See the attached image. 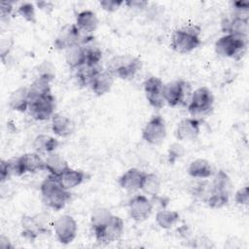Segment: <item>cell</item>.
<instances>
[{
    "instance_id": "obj_1",
    "label": "cell",
    "mask_w": 249,
    "mask_h": 249,
    "mask_svg": "<svg viewBox=\"0 0 249 249\" xmlns=\"http://www.w3.org/2000/svg\"><path fill=\"white\" fill-rule=\"evenodd\" d=\"M40 193L43 203L55 211L63 209L72 198L71 192L63 189L59 185L56 176L52 174H49L42 181Z\"/></svg>"
},
{
    "instance_id": "obj_2",
    "label": "cell",
    "mask_w": 249,
    "mask_h": 249,
    "mask_svg": "<svg viewBox=\"0 0 249 249\" xmlns=\"http://www.w3.org/2000/svg\"><path fill=\"white\" fill-rule=\"evenodd\" d=\"M201 27L195 23H188L173 31L170 38V48L177 53L186 54L201 45Z\"/></svg>"
},
{
    "instance_id": "obj_3",
    "label": "cell",
    "mask_w": 249,
    "mask_h": 249,
    "mask_svg": "<svg viewBox=\"0 0 249 249\" xmlns=\"http://www.w3.org/2000/svg\"><path fill=\"white\" fill-rule=\"evenodd\" d=\"M141 68V59L135 55L126 53L113 56L108 61L105 69L122 80H130Z\"/></svg>"
},
{
    "instance_id": "obj_4",
    "label": "cell",
    "mask_w": 249,
    "mask_h": 249,
    "mask_svg": "<svg viewBox=\"0 0 249 249\" xmlns=\"http://www.w3.org/2000/svg\"><path fill=\"white\" fill-rule=\"evenodd\" d=\"M192 93L191 84L183 79L168 82L163 87V99L170 107L188 105Z\"/></svg>"
},
{
    "instance_id": "obj_5",
    "label": "cell",
    "mask_w": 249,
    "mask_h": 249,
    "mask_svg": "<svg viewBox=\"0 0 249 249\" xmlns=\"http://www.w3.org/2000/svg\"><path fill=\"white\" fill-rule=\"evenodd\" d=\"M247 42L233 35L224 34L215 42L214 50L219 56L239 60L246 53Z\"/></svg>"
},
{
    "instance_id": "obj_6",
    "label": "cell",
    "mask_w": 249,
    "mask_h": 249,
    "mask_svg": "<svg viewBox=\"0 0 249 249\" xmlns=\"http://www.w3.org/2000/svg\"><path fill=\"white\" fill-rule=\"evenodd\" d=\"M214 105V95L207 87H200L192 93L187 105L188 111L194 115H204L209 113Z\"/></svg>"
},
{
    "instance_id": "obj_7",
    "label": "cell",
    "mask_w": 249,
    "mask_h": 249,
    "mask_svg": "<svg viewBox=\"0 0 249 249\" xmlns=\"http://www.w3.org/2000/svg\"><path fill=\"white\" fill-rule=\"evenodd\" d=\"M142 139L150 145H160L166 137V124L159 115H153L142 128Z\"/></svg>"
},
{
    "instance_id": "obj_8",
    "label": "cell",
    "mask_w": 249,
    "mask_h": 249,
    "mask_svg": "<svg viewBox=\"0 0 249 249\" xmlns=\"http://www.w3.org/2000/svg\"><path fill=\"white\" fill-rule=\"evenodd\" d=\"M55 109V98L53 93L39 96L30 100L28 111L36 121H48L52 119Z\"/></svg>"
},
{
    "instance_id": "obj_9",
    "label": "cell",
    "mask_w": 249,
    "mask_h": 249,
    "mask_svg": "<svg viewBox=\"0 0 249 249\" xmlns=\"http://www.w3.org/2000/svg\"><path fill=\"white\" fill-rule=\"evenodd\" d=\"M53 228L57 241L64 245L71 243L78 233V224L76 220L67 214L59 216L53 222Z\"/></svg>"
},
{
    "instance_id": "obj_10",
    "label": "cell",
    "mask_w": 249,
    "mask_h": 249,
    "mask_svg": "<svg viewBox=\"0 0 249 249\" xmlns=\"http://www.w3.org/2000/svg\"><path fill=\"white\" fill-rule=\"evenodd\" d=\"M143 87L148 103L155 109H161L165 104L163 99L164 83L161 79L151 76L145 80Z\"/></svg>"
},
{
    "instance_id": "obj_11",
    "label": "cell",
    "mask_w": 249,
    "mask_h": 249,
    "mask_svg": "<svg viewBox=\"0 0 249 249\" xmlns=\"http://www.w3.org/2000/svg\"><path fill=\"white\" fill-rule=\"evenodd\" d=\"M127 206L130 218L137 223L147 220L154 209L151 199L145 195H135L129 199Z\"/></svg>"
},
{
    "instance_id": "obj_12",
    "label": "cell",
    "mask_w": 249,
    "mask_h": 249,
    "mask_svg": "<svg viewBox=\"0 0 249 249\" xmlns=\"http://www.w3.org/2000/svg\"><path fill=\"white\" fill-rule=\"evenodd\" d=\"M83 33L79 30L75 23L67 24L61 28L56 38L54 39L53 46L56 50H67L70 47L81 45Z\"/></svg>"
},
{
    "instance_id": "obj_13",
    "label": "cell",
    "mask_w": 249,
    "mask_h": 249,
    "mask_svg": "<svg viewBox=\"0 0 249 249\" xmlns=\"http://www.w3.org/2000/svg\"><path fill=\"white\" fill-rule=\"evenodd\" d=\"M221 29L225 34H231L248 41L249 18H243L233 15L231 18H224L221 21Z\"/></svg>"
},
{
    "instance_id": "obj_14",
    "label": "cell",
    "mask_w": 249,
    "mask_h": 249,
    "mask_svg": "<svg viewBox=\"0 0 249 249\" xmlns=\"http://www.w3.org/2000/svg\"><path fill=\"white\" fill-rule=\"evenodd\" d=\"M124 231V220L117 215L112 216L111 220L104 227V229L94 235L96 241L100 243H111L119 240Z\"/></svg>"
},
{
    "instance_id": "obj_15",
    "label": "cell",
    "mask_w": 249,
    "mask_h": 249,
    "mask_svg": "<svg viewBox=\"0 0 249 249\" xmlns=\"http://www.w3.org/2000/svg\"><path fill=\"white\" fill-rule=\"evenodd\" d=\"M200 133V122L196 118L182 119L176 126L175 136L182 142L196 140Z\"/></svg>"
},
{
    "instance_id": "obj_16",
    "label": "cell",
    "mask_w": 249,
    "mask_h": 249,
    "mask_svg": "<svg viewBox=\"0 0 249 249\" xmlns=\"http://www.w3.org/2000/svg\"><path fill=\"white\" fill-rule=\"evenodd\" d=\"M21 235L30 240H35L40 234L47 232V227L41 215L23 216L21 218Z\"/></svg>"
},
{
    "instance_id": "obj_17",
    "label": "cell",
    "mask_w": 249,
    "mask_h": 249,
    "mask_svg": "<svg viewBox=\"0 0 249 249\" xmlns=\"http://www.w3.org/2000/svg\"><path fill=\"white\" fill-rule=\"evenodd\" d=\"M145 172L136 168L131 167L124 171L118 179L119 186L127 192H136L141 190V184Z\"/></svg>"
},
{
    "instance_id": "obj_18",
    "label": "cell",
    "mask_w": 249,
    "mask_h": 249,
    "mask_svg": "<svg viewBox=\"0 0 249 249\" xmlns=\"http://www.w3.org/2000/svg\"><path fill=\"white\" fill-rule=\"evenodd\" d=\"M51 128L58 137H68L75 130L74 122L61 113H54L51 119Z\"/></svg>"
},
{
    "instance_id": "obj_19",
    "label": "cell",
    "mask_w": 249,
    "mask_h": 249,
    "mask_svg": "<svg viewBox=\"0 0 249 249\" xmlns=\"http://www.w3.org/2000/svg\"><path fill=\"white\" fill-rule=\"evenodd\" d=\"M115 78L111 72L103 69L93 78L89 88L95 95L102 96L111 90Z\"/></svg>"
},
{
    "instance_id": "obj_20",
    "label": "cell",
    "mask_w": 249,
    "mask_h": 249,
    "mask_svg": "<svg viewBox=\"0 0 249 249\" xmlns=\"http://www.w3.org/2000/svg\"><path fill=\"white\" fill-rule=\"evenodd\" d=\"M98 18L93 11L84 10L77 14L75 24L79 30L86 35H91L98 27Z\"/></svg>"
},
{
    "instance_id": "obj_21",
    "label": "cell",
    "mask_w": 249,
    "mask_h": 249,
    "mask_svg": "<svg viewBox=\"0 0 249 249\" xmlns=\"http://www.w3.org/2000/svg\"><path fill=\"white\" fill-rule=\"evenodd\" d=\"M87 173L80 169H74L72 167L67 168L60 175L56 176L59 185L65 190H72L81 185L87 179Z\"/></svg>"
},
{
    "instance_id": "obj_22",
    "label": "cell",
    "mask_w": 249,
    "mask_h": 249,
    "mask_svg": "<svg viewBox=\"0 0 249 249\" xmlns=\"http://www.w3.org/2000/svg\"><path fill=\"white\" fill-rule=\"evenodd\" d=\"M30 96L28 87H19L15 89L9 97V106L12 110L24 113L28 110Z\"/></svg>"
},
{
    "instance_id": "obj_23",
    "label": "cell",
    "mask_w": 249,
    "mask_h": 249,
    "mask_svg": "<svg viewBox=\"0 0 249 249\" xmlns=\"http://www.w3.org/2000/svg\"><path fill=\"white\" fill-rule=\"evenodd\" d=\"M188 174L195 179H207L214 175V168L205 159H196L188 166Z\"/></svg>"
},
{
    "instance_id": "obj_24",
    "label": "cell",
    "mask_w": 249,
    "mask_h": 249,
    "mask_svg": "<svg viewBox=\"0 0 249 249\" xmlns=\"http://www.w3.org/2000/svg\"><path fill=\"white\" fill-rule=\"evenodd\" d=\"M68 161L59 154L53 152L47 155L45 159V170L53 176H58L69 168Z\"/></svg>"
},
{
    "instance_id": "obj_25",
    "label": "cell",
    "mask_w": 249,
    "mask_h": 249,
    "mask_svg": "<svg viewBox=\"0 0 249 249\" xmlns=\"http://www.w3.org/2000/svg\"><path fill=\"white\" fill-rule=\"evenodd\" d=\"M59 146V141L53 136L48 134L37 135L32 143V147L38 154H51L55 152L56 148Z\"/></svg>"
},
{
    "instance_id": "obj_26",
    "label": "cell",
    "mask_w": 249,
    "mask_h": 249,
    "mask_svg": "<svg viewBox=\"0 0 249 249\" xmlns=\"http://www.w3.org/2000/svg\"><path fill=\"white\" fill-rule=\"evenodd\" d=\"M112 216L113 214L111 211L105 207H98L92 211L90 216V226L93 235L97 234L104 229Z\"/></svg>"
},
{
    "instance_id": "obj_27",
    "label": "cell",
    "mask_w": 249,
    "mask_h": 249,
    "mask_svg": "<svg viewBox=\"0 0 249 249\" xmlns=\"http://www.w3.org/2000/svg\"><path fill=\"white\" fill-rule=\"evenodd\" d=\"M65 61L71 69H78L86 64V52L83 45H76L65 50Z\"/></svg>"
},
{
    "instance_id": "obj_28",
    "label": "cell",
    "mask_w": 249,
    "mask_h": 249,
    "mask_svg": "<svg viewBox=\"0 0 249 249\" xmlns=\"http://www.w3.org/2000/svg\"><path fill=\"white\" fill-rule=\"evenodd\" d=\"M231 187L232 184L229 174L223 169H220L215 173L214 179L210 183V192L231 196Z\"/></svg>"
},
{
    "instance_id": "obj_29",
    "label": "cell",
    "mask_w": 249,
    "mask_h": 249,
    "mask_svg": "<svg viewBox=\"0 0 249 249\" xmlns=\"http://www.w3.org/2000/svg\"><path fill=\"white\" fill-rule=\"evenodd\" d=\"M76 79L78 84L81 87H89L93 78L101 71L103 70L102 66L99 65H83L80 68L76 69Z\"/></svg>"
},
{
    "instance_id": "obj_30",
    "label": "cell",
    "mask_w": 249,
    "mask_h": 249,
    "mask_svg": "<svg viewBox=\"0 0 249 249\" xmlns=\"http://www.w3.org/2000/svg\"><path fill=\"white\" fill-rule=\"evenodd\" d=\"M25 173H35L45 169V160L37 152L25 153L20 156Z\"/></svg>"
},
{
    "instance_id": "obj_31",
    "label": "cell",
    "mask_w": 249,
    "mask_h": 249,
    "mask_svg": "<svg viewBox=\"0 0 249 249\" xmlns=\"http://www.w3.org/2000/svg\"><path fill=\"white\" fill-rule=\"evenodd\" d=\"M180 221V214L176 210L160 209L156 214V222L158 226L163 230H169Z\"/></svg>"
},
{
    "instance_id": "obj_32",
    "label": "cell",
    "mask_w": 249,
    "mask_h": 249,
    "mask_svg": "<svg viewBox=\"0 0 249 249\" xmlns=\"http://www.w3.org/2000/svg\"><path fill=\"white\" fill-rule=\"evenodd\" d=\"M161 187L160 178L155 173H147L145 172L142 184L141 191L150 196H155L160 194Z\"/></svg>"
},
{
    "instance_id": "obj_33",
    "label": "cell",
    "mask_w": 249,
    "mask_h": 249,
    "mask_svg": "<svg viewBox=\"0 0 249 249\" xmlns=\"http://www.w3.org/2000/svg\"><path fill=\"white\" fill-rule=\"evenodd\" d=\"M28 91L30 100L39 96L47 95L52 93L51 90V83L47 80H44L42 78H36L29 86H28Z\"/></svg>"
},
{
    "instance_id": "obj_34",
    "label": "cell",
    "mask_w": 249,
    "mask_h": 249,
    "mask_svg": "<svg viewBox=\"0 0 249 249\" xmlns=\"http://www.w3.org/2000/svg\"><path fill=\"white\" fill-rule=\"evenodd\" d=\"M93 41L94 39L83 45L86 52V64L90 66L99 65L102 59V51L98 46L93 44Z\"/></svg>"
},
{
    "instance_id": "obj_35",
    "label": "cell",
    "mask_w": 249,
    "mask_h": 249,
    "mask_svg": "<svg viewBox=\"0 0 249 249\" xmlns=\"http://www.w3.org/2000/svg\"><path fill=\"white\" fill-rule=\"evenodd\" d=\"M230 196L229 195L210 192L205 199V203L212 209H220L229 203Z\"/></svg>"
},
{
    "instance_id": "obj_36",
    "label": "cell",
    "mask_w": 249,
    "mask_h": 249,
    "mask_svg": "<svg viewBox=\"0 0 249 249\" xmlns=\"http://www.w3.org/2000/svg\"><path fill=\"white\" fill-rule=\"evenodd\" d=\"M37 77L42 78L44 80H47L48 82L53 81L55 78V67L50 60H44L42 61L38 67H37Z\"/></svg>"
},
{
    "instance_id": "obj_37",
    "label": "cell",
    "mask_w": 249,
    "mask_h": 249,
    "mask_svg": "<svg viewBox=\"0 0 249 249\" xmlns=\"http://www.w3.org/2000/svg\"><path fill=\"white\" fill-rule=\"evenodd\" d=\"M17 13L26 21L30 23L36 22V12H35V6L33 3H30V2L21 3L17 9Z\"/></svg>"
},
{
    "instance_id": "obj_38",
    "label": "cell",
    "mask_w": 249,
    "mask_h": 249,
    "mask_svg": "<svg viewBox=\"0 0 249 249\" xmlns=\"http://www.w3.org/2000/svg\"><path fill=\"white\" fill-rule=\"evenodd\" d=\"M7 164H8L9 171H10L12 176L18 177V176H21V175L25 174V170H24L20 156L17 157V158H12L10 160H7Z\"/></svg>"
},
{
    "instance_id": "obj_39",
    "label": "cell",
    "mask_w": 249,
    "mask_h": 249,
    "mask_svg": "<svg viewBox=\"0 0 249 249\" xmlns=\"http://www.w3.org/2000/svg\"><path fill=\"white\" fill-rule=\"evenodd\" d=\"M231 7L233 9V16H237L243 18H249V1L248 0H238L231 2Z\"/></svg>"
},
{
    "instance_id": "obj_40",
    "label": "cell",
    "mask_w": 249,
    "mask_h": 249,
    "mask_svg": "<svg viewBox=\"0 0 249 249\" xmlns=\"http://www.w3.org/2000/svg\"><path fill=\"white\" fill-rule=\"evenodd\" d=\"M184 147L179 143H173L169 146L168 149V161L170 163H174L178 159H180L184 155Z\"/></svg>"
},
{
    "instance_id": "obj_41",
    "label": "cell",
    "mask_w": 249,
    "mask_h": 249,
    "mask_svg": "<svg viewBox=\"0 0 249 249\" xmlns=\"http://www.w3.org/2000/svg\"><path fill=\"white\" fill-rule=\"evenodd\" d=\"M100 7L108 12V13H114L118 11L123 5H124V0H101L99 2Z\"/></svg>"
},
{
    "instance_id": "obj_42",
    "label": "cell",
    "mask_w": 249,
    "mask_h": 249,
    "mask_svg": "<svg viewBox=\"0 0 249 249\" xmlns=\"http://www.w3.org/2000/svg\"><path fill=\"white\" fill-rule=\"evenodd\" d=\"M234 201L238 205H247L249 202V188L248 186L241 187L234 194Z\"/></svg>"
},
{
    "instance_id": "obj_43",
    "label": "cell",
    "mask_w": 249,
    "mask_h": 249,
    "mask_svg": "<svg viewBox=\"0 0 249 249\" xmlns=\"http://www.w3.org/2000/svg\"><path fill=\"white\" fill-rule=\"evenodd\" d=\"M124 5L134 11H143L148 8L149 2L145 0H127L124 1Z\"/></svg>"
},
{
    "instance_id": "obj_44",
    "label": "cell",
    "mask_w": 249,
    "mask_h": 249,
    "mask_svg": "<svg viewBox=\"0 0 249 249\" xmlns=\"http://www.w3.org/2000/svg\"><path fill=\"white\" fill-rule=\"evenodd\" d=\"M14 11V2L13 1H3L0 3V15L2 20L8 18Z\"/></svg>"
},
{
    "instance_id": "obj_45",
    "label": "cell",
    "mask_w": 249,
    "mask_h": 249,
    "mask_svg": "<svg viewBox=\"0 0 249 249\" xmlns=\"http://www.w3.org/2000/svg\"><path fill=\"white\" fill-rule=\"evenodd\" d=\"M11 176L12 175L9 171L7 160H1V163H0V181H1V183H4L5 181L9 180L11 178Z\"/></svg>"
},
{
    "instance_id": "obj_46",
    "label": "cell",
    "mask_w": 249,
    "mask_h": 249,
    "mask_svg": "<svg viewBox=\"0 0 249 249\" xmlns=\"http://www.w3.org/2000/svg\"><path fill=\"white\" fill-rule=\"evenodd\" d=\"M37 7L47 14H51L53 10V3L50 1H39L36 2Z\"/></svg>"
},
{
    "instance_id": "obj_47",
    "label": "cell",
    "mask_w": 249,
    "mask_h": 249,
    "mask_svg": "<svg viewBox=\"0 0 249 249\" xmlns=\"http://www.w3.org/2000/svg\"><path fill=\"white\" fill-rule=\"evenodd\" d=\"M0 248L2 249H9V248H13V245L10 241V239L8 238V236L2 234L0 236Z\"/></svg>"
}]
</instances>
